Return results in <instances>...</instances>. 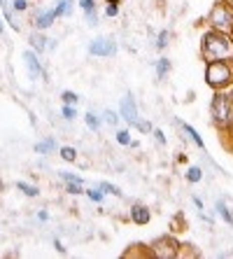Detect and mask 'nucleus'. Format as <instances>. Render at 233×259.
Returning a JSON list of instances; mask_svg holds the SVG:
<instances>
[{"instance_id":"nucleus-28","label":"nucleus","mask_w":233,"mask_h":259,"mask_svg":"<svg viewBox=\"0 0 233 259\" xmlns=\"http://www.w3.org/2000/svg\"><path fill=\"white\" fill-rule=\"evenodd\" d=\"M86 24L89 26H96L98 24V10L94 7V10H86Z\"/></svg>"},{"instance_id":"nucleus-13","label":"nucleus","mask_w":233,"mask_h":259,"mask_svg":"<svg viewBox=\"0 0 233 259\" xmlns=\"http://www.w3.org/2000/svg\"><path fill=\"white\" fill-rule=\"evenodd\" d=\"M56 150V140L54 138H44L42 143L35 145V152L37 154H49V152H54Z\"/></svg>"},{"instance_id":"nucleus-29","label":"nucleus","mask_w":233,"mask_h":259,"mask_svg":"<svg viewBox=\"0 0 233 259\" xmlns=\"http://www.w3.org/2000/svg\"><path fill=\"white\" fill-rule=\"evenodd\" d=\"M117 143L119 145H131V133L128 131H117Z\"/></svg>"},{"instance_id":"nucleus-19","label":"nucleus","mask_w":233,"mask_h":259,"mask_svg":"<svg viewBox=\"0 0 233 259\" xmlns=\"http://www.w3.org/2000/svg\"><path fill=\"white\" fill-rule=\"evenodd\" d=\"M201 178H203V170L198 168V166H192V168L187 170V180L192 182V185H196V182H201Z\"/></svg>"},{"instance_id":"nucleus-27","label":"nucleus","mask_w":233,"mask_h":259,"mask_svg":"<svg viewBox=\"0 0 233 259\" xmlns=\"http://www.w3.org/2000/svg\"><path fill=\"white\" fill-rule=\"evenodd\" d=\"M105 121H108L110 126H117V124H119V117H117V112H114V110H105Z\"/></svg>"},{"instance_id":"nucleus-35","label":"nucleus","mask_w":233,"mask_h":259,"mask_svg":"<svg viewBox=\"0 0 233 259\" xmlns=\"http://www.w3.org/2000/svg\"><path fill=\"white\" fill-rule=\"evenodd\" d=\"M26 7H28L26 0H14V10H17V12H26Z\"/></svg>"},{"instance_id":"nucleus-36","label":"nucleus","mask_w":233,"mask_h":259,"mask_svg":"<svg viewBox=\"0 0 233 259\" xmlns=\"http://www.w3.org/2000/svg\"><path fill=\"white\" fill-rule=\"evenodd\" d=\"M54 247H56V252H61V254H66V247L61 245V241H54Z\"/></svg>"},{"instance_id":"nucleus-1","label":"nucleus","mask_w":233,"mask_h":259,"mask_svg":"<svg viewBox=\"0 0 233 259\" xmlns=\"http://www.w3.org/2000/svg\"><path fill=\"white\" fill-rule=\"evenodd\" d=\"M201 59L208 61H224L233 59V35L221 30L210 28L201 40Z\"/></svg>"},{"instance_id":"nucleus-21","label":"nucleus","mask_w":233,"mask_h":259,"mask_svg":"<svg viewBox=\"0 0 233 259\" xmlns=\"http://www.w3.org/2000/svg\"><path fill=\"white\" fill-rule=\"evenodd\" d=\"M84 194H86L91 201H96V203H103V196H105V192H103L101 187H96V189H84Z\"/></svg>"},{"instance_id":"nucleus-4","label":"nucleus","mask_w":233,"mask_h":259,"mask_svg":"<svg viewBox=\"0 0 233 259\" xmlns=\"http://www.w3.org/2000/svg\"><path fill=\"white\" fill-rule=\"evenodd\" d=\"M208 24H210V28L221 30V33H231L233 35V10L224 0H217L208 12Z\"/></svg>"},{"instance_id":"nucleus-33","label":"nucleus","mask_w":233,"mask_h":259,"mask_svg":"<svg viewBox=\"0 0 233 259\" xmlns=\"http://www.w3.org/2000/svg\"><path fill=\"white\" fill-rule=\"evenodd\" d=\"M119 14V5H108L105 7V17H117Z\"/></svg>"},{"instance_id":"nucleus-11","label":"nucleus","mask_w":233,"mask_h":259,"mask_svg":"<svg viewBox=\"0 0 233 259\" xmlns=\"http://www.w3.org/2000/svg\"><path fill=\"white\" fill-rule=\"evenodd\" d=\"M179 126H182V131H184L187 136H189V138H192L194 143H196V147H198V150H203V147H205L203 138H201V136H198V131H196V128L192 126V124H184V121H179Z\"/></svg>"},{"instance_id":"nucleus-41","label":"nucleus","mask_w":233,"mask_h":259,"mask_svg":"<svg viewBox=\"0 0 233 259\" xmlns=\"http://www.w3.org/2000/svg\"><path fill=\"white\" fill-rule=\"evenodd\" d=\"M224 3H226V5H228V7H231V10H233V0H224Z\"/></svg>"},{"instance_id":"nucleus-6","label":"nucleus","mask_w":233,"mask_h":259,"mask_svg":"<svg viewBox=\"0 0 233 259\" xmlns=\"http://www.w3.org/2000/svg\"><path fill=\"white\" fill-rule=\"evenodd\" d=\"M89 54L91 56H114L117 54V42L112 37H96L89 42Z\"/></svg>"},{"instance_id":"nucleus-23","label":"nucleus","mask_w":233,"mask_h":259,"mask_svg":"<svg viewBox=\"0 0 233 259\" xmlns=\"http://www.w3.org/2000/svg\"><path fill=\"white\" fill-rule=\"evenodd\" d=\"M61 157L66 159V161H75L77 159V150L75 147H61Z\"/></svg>"},{"instance_id":"nucleus-9","label":"nucleus","mask_w":233,"mask_h":259,"mask_svg":"<svg viewBox=\"0 0 233 259\" xmlns=\"http://www.w3.org/2000/svg\"><path fill=\"white\" fill-rule=\"evenodd\" d=\"M131 220H133L135 224H140V227L150 224V220H152L150 208H147V205H143V203H135V205L131 208Z\"/></svg>"},{"instance_id":"nucleus-18","label":"nucleus","mask_w":233,"mask_h":259,"mask_svg":"<svg viewBox=\"0 0 233 259\" xmlns=\"http://www.w3.org/2000/svg\"><path fill=\"white\" fill-rule=\"evenodd\" d=\"M84 121H86V126H89L94 133H96L98 128H101V119H98V117L94 115V112H86V115H84Z\"/></svg>"},{"instance_id":"nucleus-10","label":"nucleus","mask_w":233,"mask_h":259,"mask_svg":"<svg viewBox=\"0 0 233 259\" xmlns=\"http://www.w3.org/2000/svg\"><path fill=\"white\" fill-rule=\"evenodd\" d=\"M54 19H56V12H54V10H42V12L35 17V26H37L40 30H44V28H49V26L54 24Z\"/></svg>"},{"instance_id":"nucleus-38","label":"nucleus","mask_w":233,"mask_h":259,"mask_svg":"<svg viewBox=\"0 0 233 259\" xmlns=\"http://www.w3.org/2000/svg\"><path fill=\"white\" fill-rule=\"evenodd\" d=\"M194 203H196L198 210H203V201H201V199H194Z\"/></svg>"},{"instance_id":"nucleus-24","label":"nucleus","mask_w":233,"mask_h":259,"mask_svg":"<svg viewBox=\"0 0 233 259\" xmlns=\"http://www.w3.org/2000/svg\"><path fill=\"white\" fill-rule=\"evenodd\" d=\"M66 192L77 196V194H84V185H77V182H66Z\"/></svg>"},{"instance_id":"nucleus-43","label":"nucleus","mask_w":233,"mask_h":259,"mask_svg":"<svg viewBox=\"0 0 233 259\" xmlns=\"http://www.w3.org/2000/svg\"><path fill=\"white\" fill-rule=\"evenodd\" d=\"M3 30H5V26H3V19H0V33H3Z\"/></svg>"},{"instance_id":"nucleus-17","label":"nucleus","mask_w":233,"mask_h":259,"mask_svg":"<svg viewBox=\"0 0 233 259\" xmlns=\"http://www.w3.org/2000/svg\"><path fill=\"white\" fill-rule=\"evenodd\" d=\"M170 30H161V33H159V37H156V49H159V52H163V49L168 47V45H170Z\"/></svg>"},{"instance_id":"nucleus-25","label":"nucleus","mask_w":233,"mask_h":259,"mask_svg":"<svg viewBox=\"0 0 233 259\" xmlns=\"http://www.w3.org/2000/svg\"><path fill=\"white\" fill-rule=\"evenodd\" d=\"M98 187H101L105 194H112V196H121L119 189L114 187V185H110V182H98Z\"/></svg>"},{"instance_id":"nucleus-8","label":"nucleus","mask_w":233,"mask_h":259,"mask_svg":"<svg viewBox=\"0 0 233 259\" xmlns=\"http://www.w3.org/2000/svg\"><path fill=\"white\" fill-rule=\"evenodd\" d=\"M24 63H26V68H28V75H30V79H40V77H44V70H42V63L37 61V56H35V52H24Z\"/></svg>"},{"instance_id":"nucleus-22","label":"nucleus","mask_w":233,"mask_h":259,"mask_svg":"<svg viewBox=\"0 0 233 259\" xmlns=\"http://www.w3.org/2000/svg\"><path fill=\"white\" fill-rule=\"evenodd\" d=\"M59 178H61L63 182H77V185H84V180L79 178V175H75V173H66V170H61Z\"/></svg>"},{"instance_id":"nucleus-32","label":"nucleus","mask_w":233,"mask_h":259,"mask_svg":"<svg viewBox=\"0 0 233 259\" xmlns=\"http://www.w3.org/2000/svg\"><path fill=\"white\" fill-rule=\"evenodd\" d=\"M79 7H82L84 12H86V10H94V7H96V0H79Z\"/></svg>"},{"instance_id":"nucleus-37","label":"nucleus","mask_w":233,"mask_h":259,"mask_svg":"<svg viewBox=\"0 0 233 259\" xmlns=\"http://www.w3.org/2000/svg\"><path fill=\"white\" fill-rule=\"evenodd\" d=\"M47 212H44V210H40V212H37V220H42V222H44V220H47Z\"/></svg>"},{"instance_id":"nucleus-40","label":"nucleus","mask_w":233,"mask_h":259,"mask_svg":"<svg viewBox=\"0 0 233 259\" xmlns=\"http://www.w3.org/2000/svg\"><path fill=\"white\" fill-rule=\"evenodd\" d=\"M226 94H228V98H231V103H233V87H228V91H226Z\"/></svg>"},{"instance_id":"nucleus-3","label":"nucleus","mask_w":233,"mask_h":259,"mask_svg":"<svg viewBox=\"0 0 233 259\" xmlns=\"http://www.w3.org/2000/svg\"><path fill=\"white\" fill-rule=\"evenodd\" d=\"M210 115L219 131H228L233 126V103L226 91H215V96L210 101Z\"/></svg>"},{"instance_id":"nucleus-16","label":"nucleus","mask_w":233,"mask_h":259,"mask_svg":"<svg viewBox=\"0 0 233 259\" xmlns=\"http://www.w3.org/2000/svg\"><path fill=\"white\" fill-rule=\"evenodd\" d=\"M217 212L221 215V220H224V222H228V227H233V212L226 208V203H224V201H219V203H217Z\"/></svg>"},{"instance_id":"nucleus-31","label":"nucleus","mask_w":233,"mask_h":259,"mask_svg":"<svg viewBox=\"0 0 233 259\" xmlns=\"http://www.w3.org/2000/svg\"><path fill=\"white\" fill-rule=\"evenodd\" d=\"M63 117H66L68 121L75 119V117H77V110L72 108V105H63Z\"/></svg>"},{"instance_id":"nucleus-2","label":"nucleus","mask_w":233,"mask_h":259,"mask_svg":"<svg viewBox=\"0 0 233 259\" xmlns=\"http://www.w3.org/2000/svg\"><path fill=\"white\" fill-rule=\"evenodd\" d=\"M205 84L215 91H224L233 84V59L208 61L205 63Z\"/></svg>"},{"instance_id":"nucleus-42","label":"nucleus","mask_w":233,"mask_h":259,"mask_svg":"<svg viewBox=\"0 0 233 259\" xmlns=\"http://www.w3.org/2000/svg\"><path fill=\"white\" fill-rule=\"evenodd\" d=\"M0 7H3V10H5V7H7V3H5V0H0Z\"/></svg>"},{"instance_id":"nucleus-30","label":"nucleus","mask_w":233,"mask_h":259,"mask_svg":"<svg viewBox=\"0 0 233 259\" xmlns=\"http://www.w3.org/2000/svg\"><path fill=\"white\" fill-rule=\"evenodd\" d=\"M133 126H135L137 131H143V133H152V124H150V121H140V119H137Z\"/></svg>"},{"instance_id":"nucleus-7","label":"nucleus","mask_w":233,"mask_h":259,"mask_svg":"<svg viewBox=\"0 0 233 259\" xmlns=\"http://www.w3.org/2000/svg\"><path fill=\"white\" fill-rule=\"evenodd\" d=\"M119 115L124 117L128 124H135L140 117H137V105H135V98L131 96V94H126L124 98H121V103H119Z\"/></svg>"},{"instance_id":"nucleus-20","label":"nucleus","mask_w":233,"mask_h":259,"mask_svg":"<svg viewBox=\"0 0 233 259\" xmlns=\"http://www.w3.org/2000/svg\"><path fill=\"white\" fill-rule=\"evenodd\" d=\"M17 189H19V192H24L26 196H30V199L40 194V189H37V187H30V185H26V182H17Z\"/></svg>"},{"instance_id":"nucleus-26","label":"nucleus","mask_w":233,"mask_h":259,"mask_svg":"<svg viewBox=\"0 0 233 259\" xmlns=\"http://www.w3.org/2000/svg\"><path fill=\"white\" fill-rule=\"evenodd\" d=\"M61 98H63V103H66V105H75V103L79 101V96H77V94H72V91H63V94H61Z\"/></svg>"},{"instance_id":"nucleus-39","label":"nucleus","mask_w":233,"mask_h":259,"mask_svg":"<svg viewBox=\"0 0 233 259\" xmlns=\"http://www.w3.org/2000/svg\"><path fill=\"white\" fill-rule=\"evenodd\" d=\"M105 3H108V5H119L121 0H105Z\"/></svg>"},{"instance_id":"nucleus-15","label":"nucleus","mask_w":233,"mask_h":259,"mask_svg":"<svg viewBox=\"0 0 233 259\" xmlns=\"http://www.w3.org/2000/svg\"><path fill=\"white\" fill-rule=\"evenodd\" d=\"M47 37L42 35V33H33V35H30V45H33V49H35V52H44V49H47Z\"/></svg>"},{"instance_id":"nucleus-5","label":"nucleus","mask_w":233,"mask_h":259,"mask_svg":"<svg viewBox=\"0 0 233 259\" xmlns=\"http://www.w3.org/2000/svg\"><path fill=\"white\" fill-rule=\"evenodd\" d=\"M179 241L173 238V236H159L152 241V247L150 252L159 259H173V257H179Z\"/></svg>"},{"instance_id":"nucleus-34","label":"nucleus","mask_w":233,"mask_h":259,"mask_svg":"<svg viewBox=\"0 0 233 259\" xmlns=\"http://www.w3.org/2000/svg\"><path fill=\"white\" fill-rule=\"evenodd\" d=\"M154 138H156V143L159 145H166V136H163L161 128H154Z\"/></svg>"},{"instance_id":"nucleus-14","label":"nucleus","mask_w":233,"mask_h":259,"mask_svg":"<svg viewBox=\"0 0 233 259\" xmlns=\"http://www.w3.org/2000/svg\"><path fill=\"white\" fill-rule=\"evenodd\" d=\"M54 12H56V17H70L72 14V0H59Z\"/></svg>"},{"instance_id":"nucleus-12","label":"nucleus","mask_w":233,"mask_h":259,"mask_svg":"<svg viewBox=\"0 0 233 259\" xmlns=\"http://www.w3.org/2000/svg\"><path fill=\"white\" fill-rule=\"evenodd\" d=\"M170 66H173V61L166 59V56L156 61V77H159V79H166L168 72H170Z\"/></svg>"}]
</instances>
